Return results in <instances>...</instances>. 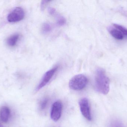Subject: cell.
Returning <instances> with one entry per match:
<instances>
[{"instance_id":"obj_14","label":"cell","mask_w":127,"mask_h":127,"mask_svg":"<svg viewBox=\"0 0 127 127\" xmlns=\"http://www.w3.org/2000/svg\"><path fill=\"white\" fill-rule=\"evenodd\" d=\"M66 23V20L65 18L62 16H58L57 18V24L60 26H63Z\"/></svg>"},{"instance_id":"obj_4","label":"cell","mask_w":127,"mask_h":127,"mask_svg":"<svg viewBox=\"0 0 127 127\" xmlns=\"http://www.w3.org/2000/svg\"><path fill=\"white\" fill-rule=\"evenodd\" d=\"M80 110L84 117L88 121L92 120V114L89 102L87 98H83L79 101Z\"/></svg>"},{"instance_id":"obj_15","label":"cell","mask_w":127,"mask_h":127,"mask_svg":"<svg viewBox=\"0 0 127 127\" xmlns=\"http://www.w3.org/2000/svg\"><path fill=\"white\" fill-rule=\"evenodd\" d=\"M50 1L48 0H42L41 3V9L42 10H44L45 8V6L48 3L50 2Z\"/></svg>"},{"instance_id":"obj_10","label":"cell","mask_w":127,"mask_h":127,"mask_svg":"<svg viewBox=\"0 0 127 127\" xmlns=\"http://www.w3.org/2000/svg\"><path fill=\"white\" fill-rule=\"evenodd\" d=\"M52 29V26L50 24L45 23L43 24L42 27V32L44 34H46L50 32Z\"/></svg>"},{"instance_id":"obj_17","label":"cell","mask_w":127,"mask_h":127,"mask_svg":"<svg viewBox=\"0 0 127 127\" xmlns=\"http://www.w3.org/2000/svg\"><path fill=\"white\" fill-rule=\"evenodd\" d=\"M0 127H3V125L1 124H0Z\"/></svg>"},{"instance_id":"obj_6","label":"cell","mask_w":127,"mask_h":127,"mask_svg":"<svg viewBox=\"0 0 127 127\" xmlns=\"http://www.w3.org/2000/svg\"><path fill=\"white\" fill-rule=\"evenodd\" d=\"M58 69V67L56 66L51 69H50L45 74L41 82H40L36 88V90L38 91V90H40L47 84L52 79V78L54 75V74L57 71Z\"/></svg>"},{"instance_id":"obj_8","label":"cell","mask_w":127,"mask_h":127,"mask_svg":"<svg viewBox=\"0 0 127 127\" xmlns=\"http://www.w3.org/2000/svg\"><path fill=\"white\" fill-rule=\"evenodd\" d=\"M19 37L18 34H13L10 36L6 40V43L8 46L10 47L15 46L18 42Z\"/></svg>"},{"instance_id":"obj_5","label":"cell","mask_w":127,"mask_h":127,"mask_svg":"<svg viewBox=\"0 0 127 127\" xmlns=\"http://www.w3.org/2000/svg\"><path fill=\"white\" fill-rule=\"evenodd\" d=\"M63 105L60 101H57L54 103L51 111V119L55 122L59 121L61 117Z\"/></svg>"},{"instance_id":"obj_7","label":"cell","mask_w":127,"mask_h":127,"mask_svg":"<svg viewBox=\"0 0 127 127\" xmlns=\"http://www.w3.org/2000/svg\"><path fill=\"white\" fill-rule=\"evenodd\" d=\"M10 115V111L6 106L2 107L0 109V120L2 122L7 123Z\"/></svg>"},{"instance_id":"obj_11","label":"cell","mask_w":127,"mask_h":127,"mask_svg":"<svg viewBox=\"0 0 127 127\" xmlns=\"http://www.w3.org/2000/svg\"><path fill=\"white\" fill-rule=\"evenodd\" d=\"M49 102V99L48 98H43L40 102L39 109L41 111L45 110L47 108Z\"/></svg>"},{"instance_id":"obj_1","label":"cell","mask_w":127,"mask_h":127,"mask_svg":"<svg viewBox=\"0 0 127 127\" xmlns=\"http://www.w3.org/2000/svg\"><path fill=\"white\" fill-rule=\"evenodd\" d=\"M95 86L97 91L103 94H107L109 91V79L103 69L98 68L96 70Z\"/></svg>"},{"instance_id":"obj_12","label":"cell","mask_w":127,"mask_h":127,"mask_svg":"<svg viewBox=\"0 0 127 127\" xmlns=\"http://www.w3.org/2000/svg\"><path fill=\"white\" fill-rule=\"evenodd\" d=\"M109 127H125L124 125L118 120H113L110 122Z\"/></svg>"},{"instance_id":"obj_3","label":"cell","mask_w":127,"mask_h":127,"mask_svg":"<svg viewBox=\"0 0 127 127\" xmlns=\"http://www.w3.org/2000/svg\"><path fill=\"white\" fill-rule=\"evenodd\" d=\"M25 12L21 7H18L13 9L7 16V20L11 23L18 22L24 19Z\"/></svg>"},{"instance_id":"obj_2","label":"cell","mask_w":127,"mask_h":127,"mask_svg":"<svg viewBox=\"0 0 127 127\" xmlns=\"http://www.w3.org/2000/svg\"><path fill=\"white\" fill-rule=\"evenodd\" d=\"M88 83V79L85 75L79 74L75 75L69 81V86L71 89L80 91L85 88Z\"/></svg>"},{"instance_id":"obj_16","label":"cell","mask_w":127,"mask_h":127,"mask_svg":"<svg viewBox=\"0 0 127 127\" xmlns=\"http://www.w3.org/2000/svg\"><path fill=\"white\" fill-rule=\"evenodd\" d=\"M48 12L49 14H50L51 15H56V10L53 7H49L48 9Z\"/></svg>"},{"instance_id":"obj_9","label":"cell","mask_w":127,"mask_h":127,"mask_svg":"<svg viewBox=\"0 0 127 127\" xmlns=\"http://www.w3.org/2000/svg\"><path fill=\"white\" fill-rule=\"evenodd\" d=\"M110 33L115 39L118 40H122L124 38V35L119 30L112 29L110 31Z\"/></svg>"},{"instance_id":"obj_13","label":"cell","mask_w":127,"mask_h":127,"mask_svg":"<svg viewBox=\"0 0 127 127\" xmlns=\"http://www.w3.org/2000/svg\"><path fill=\"white\" fill-rule=\"evenodd\" d=\"M114 26L118 30L120 31L122 33V34L127 36V29L126 28L124 27L121 25H119L116 24H114Z\"/></svg>"}]
</instances>
